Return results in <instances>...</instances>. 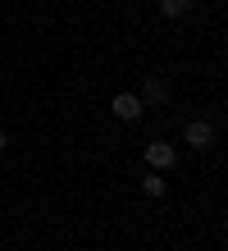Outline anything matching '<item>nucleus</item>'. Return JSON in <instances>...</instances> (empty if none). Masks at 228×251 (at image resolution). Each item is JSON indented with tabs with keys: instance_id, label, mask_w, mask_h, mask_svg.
<instances>
[{
	"instance_id": "6",
	"label": "nucleus",
	"mask_w": 228,
	"mask_h": 251,
	"mask_svg": "<svg viewBox=\"0 0 228 251\" xmlns=\"http://www.w3.org/2000/svg\"><path fill=\"white\" fill-rule=\"evenodd\" d=\"M142 192H146V197H155V201H160L164 192H169V183H164V174H160V169H151L146 178H142Z\"/></svg>"
},
{
	"instance_id": "4",
	"label": "nucleus",
	"mask_w": 228,
	"mask_h": 251,
	"mask_svg": "<svg viewBox=\"0 0 228 251\" xmlns=\"http://www.w3.org/2000/svg\"><path fill=\"white\" fill-rule=\"evenodd\" d=\"M182 142L196 146V151H210V146H215V124L210 119H187L182 124Z\"/></svg>"
},
{
	"instance_id": "7",
	"label": "nucleus",
	"mask_w": 228,
	"mask_h": 251,
	"mask_svg": "<svg viewBox=\"0 0 228 251\" xmlns=\"http://www.w3.org/2000/svg\"><path fill=\"white\" fill-rule=\"evenodd\" d=\"M5 142H9V137H5V124H0V146H5Z\"/></svg>"
},
{
	"instance_id": "3",
	"label": "nucleus",
	"mask_w": 228,
	"mask_h": 251,
	"mask_svg": "<svg viewBox=\"0 0 228 251\" xmlns=\"http://www.w3.org/2000/svg\"><path fill=\"white\" fill-rule=\"evenodd\" d=\"M137 100L151 110V105H164L169 100V82L160 78V73H142V87H137Z\"/></svg>"
},
{
	"instance_id": "2",
	"label": "nucleus",
	"mask_w": 228,
	"mask_h": 251,
	"mask_svg": "<svg viewBox=\"0 0 228 251\" xmlns=\"http://www.w3.org/2000/svg\"><path fill=\"white\" fill-rule=\"evenodd\" d=\"M110 114L119 124H142V114H146V105L137 100V92H119L114 100H110Z\"/></svg>"
},
{
	"instance_id": "1",
	"label": "nucleus",
	"mask_w": 228,
	"mask_h": 251,
	"mask_svg": "<svg viewBox=\"0 0 228 251\" xmlns=\"http://www.w3.org/2000/svg\"><path fill=\"white\" fill-rule=\"evenodd\" d=\"M146 165H151V169H160V174H169V169L178 165V146H174V142H164V137L146 142Z\"/></svg>"
},
{
	"instance_id": "5",
	"label": "nucleus",
	"mask_w": 228,
	"mask_h": 251,
	"mask_svg": "<svg viewBox=\"0 0 228 251\" xmlns=\"http://www.w3.org/2000/svg\"><path fill=\"white\" fill-rule=\"evenodd\" d=\"M192 9H196V0H160V19H169V23L187 19Z\"/></svg>"
}]
</instances>
